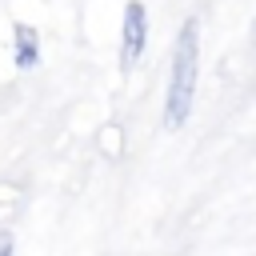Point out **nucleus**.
<instances>
[{"label": "nucleus", "mask_w": 256, "mask_h": 256, "mask_svg": "<svg viewBox=\"0 0 256 256\" xmlns=\"http://www.w3.org/2000/svg\"><path fill=\"white\" fill-rule=\"evenodd\" d=\"M0 256H12V240H0Z\"/></svg>", "instance_id": "4"}, {"label": "nucleus", "mask_w": 256, "mask_h": 256, "mask_svg": "<svg viewBox=\"0 0 256 256\" xmlns=\"http://www.w3.org/2000/svg\"><path fill=\"white\" fill-rule=\"evenodd\" d=\"M196 84H200V24L188 16L176 32L172 44V64H168V92H164V128H184L192 120L196 104Z\"/></svg>", "instance_id": "1"}, {"label": "nucleus", "mask_w": 256, "mask_h": 256, "mask_svg": "<svg viewBox=\"0 0 256 256\" xmlns=\"http://www.w3.org/2000/svg\"><path fill=\"white\" fill-rule=\"evenodd\" d=\"M12 60H16V68H36L40 64V32L32 24L12 28Z\"/></svg>", "instance_id": "3"}, {"label": "nucleus", "mask_w": 256, "mask_h": 256, "mask_svg": "<svg viewBox=\"0 0 256 256\" xmlns=\"http://www.w3.org/2000/svg\"><path fill=\"white\" fill-rule=\"evenodd\" d=\"M144 48H148V8L140 0H128L120 16V68L124 72L136 68Z\"/></svg>", "instance_id": "2"}]
</instances>
